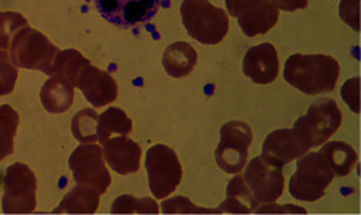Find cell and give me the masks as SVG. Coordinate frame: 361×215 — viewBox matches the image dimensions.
<instances>
[{"instance_id":"6da1fadb","label":"cell","mask_w":361,"mask_h":215,"mask_svg":"<svg viewBox=\"0 0 361 215\" xmlns=\"http://www.w3.org/2000/svg\"><path fill=\"white\" fill-rule=\"evenodd\" d=\"M340 78V64L326 54H293L284 66V80L306 95L331 92Z\"/></svg>"},{"instance_id":"7a4b0ae2","label":"cell","mask_w":361,"mask_h":215,"mask_svg":"<svg viewBox=\"0 0 361 215\" xmlns=\"http://www.w3.org/2000/svg\"><path fill=\"white\" fill-rule=\"evenodd\" d=\"M180 13L188 35L203 45L219 44L229 32V16L209 0H184Z\"/></svg>"},{"instance_id":"3957f363","label":"cell","mask_w":361,"mask_h":215,"mask_svg":"<svg viewBox=\"0 0 361 215\" xmlns=\"http://www.w3.org/2000/svg\"><path fill=\"white\" fill-rule=\"evenodd\" d=\"M334 179V172L321 152L305 153L296 163L290 180V194L302 202H315L325 195Z\"/></svg>"},{"instance_id":"277c9868","label":"cell","mask_w":361,"mask_h":215,"mask_svg":"<svg viewBox=\"0 0 361 215\" xmlns=\"http://www.w3.org/2000/svg\"><path fill=\"white\" fill-rule=\"evenodd\" d=\"M59 51L45 34L27 25L13 37L8 56L17 68L39 70L48 75Z\"/></svg>"},{"instance_id":"5b68a950","label":"cell","mask_w":361,"mask_h":215,"mask_svg":"<svg viewBox=\"0 0 361 215\" xmlns=\"http://www.w3.org/2000/svg\"><path fill=\"white\" fill-rule=\"evenodd\" d=\"M343 113L333 99L322 98L314 102L306 116L298 118L294 130L303 140L309 149L324 145L340 129Z\"/></svg>"},{"instance_id":"8992f818","label":"cell","mask_w":361,"mask_h":215,"mask_svg":"<svg viewBox=\"0 0 361 215\" xmlns=\"http://www.w3.org/2000/svg\"><path fill=\"white\" fill-rule=\"evenodd\" d=\"M37 206V178L33 171L14 163L6 169L1 210L4 214H32Z\"/></svg>"},{"instance_id":"52a82bcc","label":"cell","mask_w":361,"mask_h":215,"mask_svg":"<svg viewBox=\"0 0 361 215\" xmlns=\"http://www.w3.org/2000/svg\"><path fill=\"white\" fill-rule=\"evenodd\" d=\"M145 168L148 172L149 187L153 197H169L180 184L183 169L175 150L166 145H154L148 150Z\"/></svg>"},{"instance_id":"ba28073f","label":"cell","mask_w":361,"mask_h":215,"mask_svg":"<svg viewBox=\"0 0 361 215\" xmlns=\"http://www.w3.org/2000/svg\"><path fill=\"white\" fill-rule=\"evenodd\" d=\"M219 145L215 150L218 166L226 173H238L247 164V150L253 141L250 126L243 121H230L221 130Z\"/></svg>"},{"instance_id":"9c48e42d","label":"cell","mask_w":361,"mask_h":215,"mask_svg":"<svg viewBox=\"0 0 361 215\" xmlns=\"http://www.w3.org/2000/svg\"><path fill=\"white\" fill-rule=\"evenodd\" d=\"M68 164L78 184L94 187L100 195L109 190L111 175L104 163L103 150L97 144L78 147L71 154Z\"/></svg>"},{"instance_id":"30bf717a","label":"cell","mask_w":361,"mask_h":215,"mask_svg":"<svg viewBox=\"0 0 361 215\" xmlns=\"http://www.w3.org/2000/svg\"><path fill=\"white\" fill-rule=\"evenodd\" d=\"M165 0H94L99 14L119 29L147 23L157 14Z\"/></svg>"},{"instance_id":"8fae6325","label":"cell","mask_w":361,"mask_h":215,"mask_svg":"<svg viewBox=\"0 0 361 215\" xmlns=\"http://www.w3.org/2000/svg\"><path fill=\"white\" fill-rule=\"evenodd\" d=\"M244 179L259 204L276 202L284 191L283 166H272L263 156L255 157L247 164Z\"/></svg>"},{"instance_id":"7c38bea8","label":"cell","mask_w":361,"mask_h":215,"mask_svg":"<svg viewBox=\"0 0 361 215\" xmlns=\"http://www.w3.org/2000/svg\"><path fill=\"white\" fill-rule=\"evenodd\" d=\"M294 129H278L268 134L263 144V159L272 166H284L309 152Z\"/></svg>"},{"instance_id":"4fadbf2b","label":"cell","mask_w":361,"mask_h":215,"mask_svg":"<svg viewBox=\"0 0 361 215\" xmlns=\"http://www.w3.org/2000/svg\"><path fill=\"white\" fill-rule=\"evenodd\" d=\"M76 88L94 107H103L113 103L118 97V84L114 78L97 66L90 64L80 72Z\"/></svg>"},{"instance_id":"5bb4252c","label":"cell","mask_w":361,"mask_h":215,"mask_svg":"<svg viewBox=\"0 0 361 215\" xmlns=\"http://www.w3.org/2000/svg\"><path fill=\"white\" fill-rule=\"evenodd\" d=\"M102 145L106 163L116 173L126 176L138 172L142 156L140 144L134 142L128 135H113Z\"/></svg>"},{"instance_id":"9a60e30c","label":"cell","mask_w":361,"mask_h":215,"mask_svg":"<svg viewBox=\"0 0 361 215\" xmlns=\"http://www.w3.org/2000/svg\"><path fill=\"white\" fill-rule=\"evenodd\" d=\"M243 70L253 83H274L279 75V57L275 47L264 42L247 50Z\"/></svg>"},{"instance_id":"2e32d148","label":"cell","mask_w":361,"mask_h":215,"mask_svg":"<svg viewBox=\"0 0 361 215\" xmlns=\"http://www.w3.org/2000/svg\"><path fill=\"white\" fill-rule=\"evenodd\" d=\"M238 25L247 37H256L269 32L279 20V10L271 0L256 1L245 13L240 14Z\"/></svg>"},{"instance_id":"e0dca14e","label":"cell","mask_w":361,"mask_h":215,"mask_svg":"<svg viewBox=\"0 0 361 215\" xmlns=\"http://www.w3.org/2000/svg\"><path fill=\"white\" fill-rule=\"evenodd\" d=\"M257 206L244 176L237 175L228 184L226 199L218 206V211L219 214H252Z\"/></svg>"},{"instance_id":"ac0fdd59","label":"cell","mask_w":361,"mask_h":215,"mask_svg":"<svg viewBox=\"0 0 361 215\" xmlns=\"http://www.w3.org/2000/svg\"><path fill=\"white\" fill-rule=\"evenodd\" d=\"M197 53L188 42L178 41L169 45L163 54V66L171 78L188 76L197 66Z\"/></svg>"},{"instance_id":"d6986e66","label":"cell","mask_w":361,"mask_h":215,"mask_svg":"<svg viewBox=\"0 0 361 215\" xmlns=\"http://www.w3.org/2000/svg\"><path fill=\"white\" fill-rule=\"evenodd\" d=\"M41 103L50 114H63L75 99V87L60 78H50L41 88Z\"/></svg>"},{"instance_id":"ffe728a7","label":"cell","mask_w":361,"mask_h":215,"mask_svg":"<svg viewBox=\"0 0 361 215\" xmlns=\"http://www.w3.org/2000/svg\"><path fill=\"white\" fill-rule=\"evenodd\" d=\"M99 194L94 187L79 184L60 202L54 214H95L99 207Z\"/></svg>"},{"instance_id":"44dd1931","label":"cell","mask_w":361,"mask_h":215,"mask_svg":"<svg viewBox=\"0 0 361 215\" xmlns=\"http://www.w3.org/2000/svg\"><path fill=\"white\" fill-rule=\"evenodd\" d=\"M90 64L91 61L87 60L79 50H60L50 66L48 76L64 79L68 83L76 87L80 72Z\"/></svg>"},{"instance_id":"7402d4cb","label":"cell","mask_w":361,"mask_h":215,"mask_svg":"<svg viewBox=\"0 0 361 215\" xmlns=\"http://www.w3.org/2000/svg\"><path fill=\"white\" fill-rule=\"evenodd\" d=\"M319 152L328 160L329 166L334 172V176H338V178L348 176L359 161L357 152L353 147H350L349 144L343 141L328 142L321 148Z\"/></svg>"},{"instance_id":"603a6c76","label":"cell","mask_w":361,"mask_h":215,"mask_svg":"<svg viewBox=\"0 0 361 215\" xmlns=\"http://www.w3.org/2000/svg\"><path fill=\"white\" fill-rule=\"evenodd\" d=\"M132 132V119L119 107H110L99 116L98 140L102 144L113 135H129Z\"/></svg>"},{"instance_id":"cb8c5ba5","label":"cell","mask_w":361,"mask_h":215,"mask_svg":"<svg viewBox=\"0 0 361 215\" xmlns=\"http://www.w3.org/2000/svg\"><path fill=\"white\" fill-rule=\"evenodd\" d=\"M19 114L10 104L0 106V161L14 153Z\"/></svg>"},{"instance_id":"d4e9b609","label":"cell","mask_w":361,"mask_h":215,"mask_svg":"<svg viewBox=\"0 0 361 215\" xmlns=\"http://www.w3.org/2000/svg\"><path fill=\"white\" fill-rule=\"evenodd\" d=\"M99 116L92 109H82L72 118V134L82 144L98 141Z\"/></svg>"},{"instance_id":"484cf974","label":"cell","mask_w":361,"mask_h":215,"mask_svg":"<svg viewBox=\"0 0 361 215\" xmlns=\"http://www.w3.org/2000/svg\"><path fill=\"white\" fill-rule=\"evenodd\" d=\"M159 204L150 198L121 195L111 206V214H159Z\"/></svg>"},{"instance_id":"4316f807","label":"cell","mask_w":361,"mask_h":215,"mask_svg":"<svg viewBox=\"0 0 361 215\" xmlns=\"http://www.w3.org/2000/svg\"><path fill=\"white\" fill-rule=\"evenodd\" d=\"M27 19L14 11L0 13V49L10 48L13 37L18 30L27 26Z\"/></svg>"},{"instance_id":"83f0119b","label":"cell","mask_w":361,"mask_h":215,"mask_svg":"<svg viewBox=\"0 0 361 215\" xmlns=\"http://www.w3.org/2000/svg\"><path fill=\"white\" fill-rule=\"evenodd\" d=\"M164 214H219L218 209H204L195 206L185 197L166 199L161 204Z\"/></svg>"},{"instance_id":"f1b7e54d","label":"cell","mask_w":361,"mask_h":215,"mask_svg":"<svg viewBox=\"0 0 361 215\" xmlns=\"http://www.w3.org/2000/svg\"><path fill=\"white\" fill-rule=\"evenodd\" d=\"M18 79L17 66L13 64L8 53L0 49V97L14 91Z\"/></svg>"},{"instance_id":"f546056e","label":"cell","mask_w":361,"mask_h":215,"mask_svg":"<svg viewBox=\"0 0 361 215\" xmlns=\"http://www.w3.org/2000/svg\"><path fill=\"white\" fill-rule=\"evenodd\" d=\"M340 18L353 30H360V0H341L338 7Z\"/></svg>"},{"instance_id":"4dcf8cb0","label":"cell","mask_w":361,"mask_h":215,"mask_svg":"<svg viewBox=\"0 0 361 215\" xmlns=\"http://www.w3.org/2000/svg\"><path fill=\"white\" fill-rule=\"evenodd\" d=\"M359 88H360V79L353 78V79H349L343 85V90H341L343 99L350 107V110L356 114H359V111H360V109H359Z\"/></svg>"},{"instance_id":"1f68e13d","label":"cell","mask_w":361,"mask_h":215,"mask_svg":"<svg viewBox=\"0 0 361 215\" xmlns=\"http://www.w3.org/2000/svg\"><path fill=\"white\" fill-rule=\"evenodd\" d=\"M255 214H306L305 209H300L299 206L295 204H284L280 206L276 204L275 202L272 203H263L262 206H257L256 210L253 211Z\"/></svg>"},{"instance_id":"d6a6232c","label":"cell","mask_w":361,"mask_h":215,"mask_svg":"<svg viewBox=\"0 0 361 215\" xmlns=\"http://www.w3.org/2000/svg\"><path fill=\"white\" fill-rule=\"evenodd\" d=\"M225 1H226L228 13L231 17L237 18L244 11L249 10L259 0H225Z\"/></svg>"},{"instance_id":"836d02e7","label":"cell","mask_w":361,"mask_h":215,"mask_svg":"<svg viewBox=\"0 0 361 215\" xmlns=\"http://www.w3.org/2000/svg\"><path fill=\"white\" fill-rule=\"evenodd\" d=\"M278 10L296 11L303 10L309 6V0H271Z\"/></svg>"}]
</instances>
